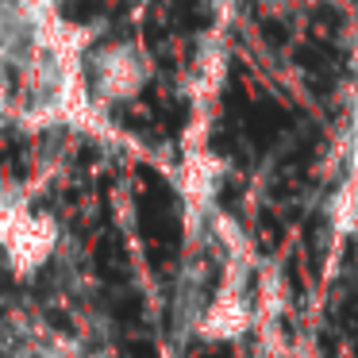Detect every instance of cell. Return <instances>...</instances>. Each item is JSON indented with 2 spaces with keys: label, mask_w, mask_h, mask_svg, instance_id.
I'll return each mask as SVG.
<instances>
[{
  "label": "cell",
  "mask_w": 358,
  "mask_h": 358,
  "mask_svg": "<svg viewBox=\"0 0 358 358\" xmlns=\"http://www.w3.org/2000/svg\"><path fill=\"white\" fill-rule=\"evenodd\" d=\"M58 243V227L50 216H35L24 196H4L0 201V247L16 270H35L50 258Z\"/></svg>",
  "instance_id": "1"
},
{
  "label": "cell",
  "mask_w": 358,
  "mask_h": 358,
  "mask_svg": "<svg viewBox=\"0 0 358 358\" xmlns=\"http://www.w3.org/2000/svg\"><path fill=\"white\" fill-rule=\"evenodd\" d=\"M150 78L147 55L131 43H112V47L96 50L89 62V96L96 101H131Z\"/></svg>",
  "instance_id": "2"
}]
</instances>
